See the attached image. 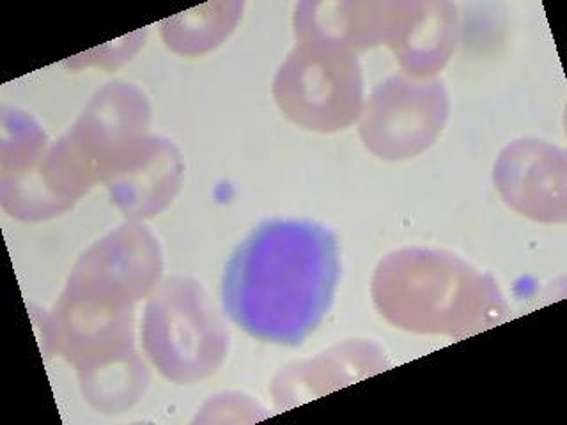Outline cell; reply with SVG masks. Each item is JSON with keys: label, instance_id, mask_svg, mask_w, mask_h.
I'll return each instance as SVG.
<instances>
[{"label": "cell", "instance_id": "cell-6", "mask_svg": "<svg viewBox=\"0 0 567 425\" xmlns=\"http://www.w3.org/2000/svg\"><path fill=\"white\" fill-rule=\"evenodd\" d=\"M440 84L390 79L372 93L362 123L365 146L381 158H408L430 146L447 115Z\"/></svg>", "mask_w": 567, "mask_h": 425}, {"label": "cell", "instance_id": "cell-1", "mask_svg": "<svg viewBox=\"0 0 567 425\" xmlns=\"http://www.w3.org/2000/svg\"><path fill=\"white\" fill-rule=\"evenodd\" d=\"M339 274L332 230L310 220L265 221L230 256L221 303L257 341L298 345L330 310Z\"/></svg>", "mask_w": 567, "mask_h": 425}, {"label": "cell", "instance_id": "cell-7", "mask_svg": "<svg viewBox=\"0 0 567 425\" xmlns=\"http://www.w3.org/2000/svg\"><path fill=\"white\" fill-rule=\"evenodd\" d=\"M179 179L182 159L176 147L159 138H142L128 159H124L105 182L124 215L144 218L173 200Z\"/></svg>", "mask_w": 567, "mask_h": 425}, {"label": "cell", "instance_id": "cell-4", "mask_svg": "<svg viewBox=\"0 0 567 425\" xmlns=\"http://www.w3.org/2000/svg\"><path fill=\"white\" fill-rule=\"evenodd\" d=\"M275 96L289 120L306 128L342 129L362 106L357 59L337 44L306 40L280 68Z\"/></svg>", "mask_w": 567, "mask_h": 425}, {"label": "cell", "instance_id": "cell-3", "mask_svg": "<svg viewBox=\"0 0 567 425\" xmlns=\"http://www.w3.org/2000/svg\"><path fill=\"white\" fill-rule=\"evenodd\" d=\"M142 336L158 371L179 383L208 376L226 356L224 324L192 280H168L151 298Z\"/></svg>", "mask_w": 567, "mask_h": 425}, {"label": "cell", "instance_id": "cell-5", "mask_svg": "<svg viewBox=\"0 0 567 425\" xmlns=\"http://www.w3.org/2000/svg\"><path fill=\"white\" fill-rule=\"evenodd\" d=\"M162 273L156 239L141 226H123L80 257L66 291L132 309Z\"/></svg>", "mask_w": 567, "mask_h": 425}, {"label": "cell", "instance_id": "cell-2", "mask_svg": "<svg viewBox=\"0 0 567 425\" xmlns=\"http://www.w3.org/2000/svg\"><path fill=\"white\" fill-rule=\"evenodd\" d=\"M372 294L390 323L413 332L456 333L481 324L475 307L486 305L487 283L456 257L399 250L381 261Z\"/></svg>", "mask_w": 567, "mask_h": 425}]
</instances>
